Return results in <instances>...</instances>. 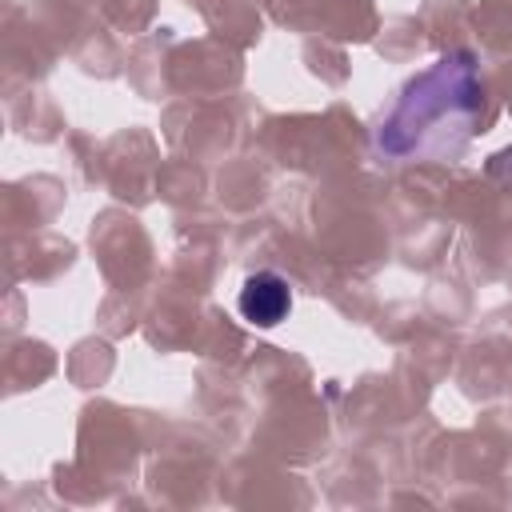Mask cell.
<instances>
[{
  "instance_id": "6da1fadb",
  "label": "cell",
  "mask_w": 512,
  "mask_h": 512,
  "mask_svg": "<svg viewBox=\"0 0 512 512\" xmlns=\"http://www.w3.org/2000/svg\"><path fill=\"white\" fill-rule=\"evenodd\" d=\"M476 104H480V84H476L472 60L444 56V60H436V68H428L424 76H416L408 84L400 108L380 128V148L392 156H404V152L420 148L432 128L472 116Z\"/></svg>"
},
{
  "instance_id": "7a4b0ae2",
  "label": "cell",
  "mask_w": 512,
  "mask_h": 512,
  "mask_svg": "<svg viewBox=\"0 0 512 512\" xmlns=\"http://www.w3.org/2000/svg\"><path fill=\"white\" fill-rule=\"evenodd\" d=\"M236 304H240V316H244L248 324L272 328V324H280V320L288 316L292 292H288V280H284V276H276V272H256V276L244 280Z\"/></svg>"
}]
</instances>
